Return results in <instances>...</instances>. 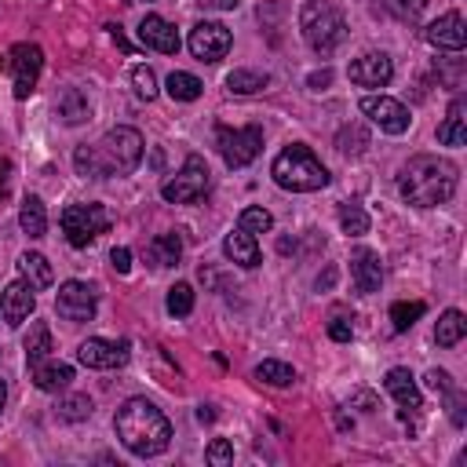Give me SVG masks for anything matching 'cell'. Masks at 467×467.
Masks as SVG:
<instances>
[{"instance_id":"obj_39","label":"cell","mask_w":467,"mask_h":467,"mask_svg":"<svg viewBox=\"0 0 467 467\" xmlns=\"http://www.w3.org/2000/svg\"><path fill=\"white\" fill-rule=\"evenodd\" d=\"M383 7H387L394 18H401V22H416V18L423 15L427 0H383Z\"/></svg>"},{"instance_id":"obj_32","label":"cell","mask_w":467,"mask_h":467,"mask_svg":"<svg viewBox=\"0 0 467 467\" xmlns=\"http://www.w3.org/2000/svg\"><path fill=\"white\" fill-rule=\"evenodd\" d=\"M339 226H343L347 237H361V234H368V215H365V208L343 201V204H339Z\"/></svg>"},{"instance_id":"obj_16","label":"cell","mask_w":467,"mask_h":467,"mask_svg":"<svg viewBox=\"0 0 467 467\" xmlns=\"http://www.w3.org/2000/svg\"><path fill=\"white\" fill-rule=\"evenodd\" d=\"M350 277H354V288H358L361 296L379 292V285H383L379 252H372V248H354V252H350Z\"/></svg>"},{"instance_id":"obj_2","label":"cell","mask_w":467,"mask_h":467,"mask_svg":"<svg viewBox=\"0 0 467 467\" xmlns=\"http://www.w3.org/2000/svg\"><path fill=\"white\" fill-rule=\"evenodd\" d=\"M113 431L120 438V445L131 452V456H161L168 445H171V423L168 416L146 401V398H128L117 416H113Z\"/></svg>"},{"instance_id":"obj_33","label":"cell","mask_w":467,"mask_h":467,"mask_svg":"<svg viewBox=\"0 0 467 467\" xmlns=\"http://www.w3.org/2000/svg\"><path fill=\"white\" fill-rule=\"evenodd\" d=\"M55 412H58V420H66V423H80V420L91 416V398H88V394H66V398L55 405Z\"/></svg>"},{"instance_id":"obj_4","label":"cell","mask_w":467,"mask_h":467,"mask_svg":"<svg viewBox=\"0 0 467 467\" xmlns=\"http://www.w3.org/2000/svg\"><path fill=\"white\" fill-rule=\"evenodd\" d=\"M299 33L306 47L325 58L347 40V18L332 0H306L299 7Z\"/></svg>"},{"instance_id":"obj_9","label":"cell","mask_w":467,"mask_h":467,"mask_svg":"<svg viewBox=\"0 0 467 467\" xmlns=\"http://www.w3.org/2000/svg\"><path fill=\"white\" fill-rule=\"evenodd\" d=\"M7 69H11V80H15V99H29L36 80H40V69H44V51L36 44L22 40L7 55Z\"/></svg>"},{"instance_id":"obj_29","label":"cell","mask_w":467,"mask_h":467,"mask_svg":"<svg viewBox=\"0 0 467 467\" xmlns=\"http://www.w3.org/2000/svg\"><path fill=\"white\" fill-rule=\"evenodd\" d=\"M266 84H270V77L266 73H255V69H234V73H226V91H234V95H255Z\"/></svg>"},{"instance_id":"obj_26","label":"cell","mask_w":467,"mask_h":467,"mask_svg":"<svg viewBox=\"0 0 467 467\" xmlns=\"http://www.w3.org/2000/svg\"><path fill=\"white\" fill-rule=\"evenodd\" d=\"M22 350H26V365H29V368L51 358L55 343H51V328H47V321H33V325H29V332H26V339H22Z\"/></svg>"},{"instance_id":"obj_50","label":"cell","mask_w":467,"mask_h":467,"mask_svg":"<svg viewBox=\"0 0 467 467\" xmlns=\"http://www.w3.org/2000/svg\"><path fill=\"white\" fill-rule=\"evenodd\" d=\"M4 401H7V383L0 379V409H4Z\"/></svg>"},{"instance_id":"obj_23","label":"cell","mask_w":467,"mask_h":467,"mask_svg":"<svg viewBox=\"0 0 467 467\" xmlns=\"http://www.w3.org/2000/svg\"><path fill=\"white\" fill-rule=\"evenodd\" d=\"M146 259H150L153 270L179 266V259H182V241H179V234H157V237L146 244Z\"/></svg>"},{"instance_id":"obj_21","label":"cell","mask_w":467,"mask_h":467,"mask_svg":"<svg viewBox=\"0 0 467 467\" xmlns=\"http://www.w3.org/2000/svg\"><path fill=\"white\" fill-rule=\"evenodd\" d=\"M438 142L441 146H463L467 142V99L463 95H456L449 102V113L438 124Z\"/></svg>"},{"instance_id":"obj_12","label":"cell","mask_w":467,"mask_h":467,"mask_svg":"<svg viewBox=\"0 0 467 467\" xmlns=\"http://www.w3.org/2000/svg\"><path fill=\"white\" fill-rule=\"evenodd\" d=\"M55 310H58V317H66V321H73V325L91 321V317H95V288L84 285V281H66V285H58V292H55Z\"/></svg>"},{"instance_id":"obj_8","label":"cell","mask_w":467,"mask_h":467,"mask_svg":"<svg viewBox=\"0 0 467 467\" xmlns=\"http://www.w3.org/2000/svg\"><path fill=\"white\" fill-rule=\"evenodd\" d=\"M215 150L226 161V168H244L263 150V128L259 124H248V128H215Z\"/></svg>"},{"instance_id":"obj_30","label":"cell","mask_w":467,"mask_h":467,"mask_svg":"<svg viewBox=\"0 0 467 467\" xmlns=\"http://www.w3.org/2000/svg\"><path fill=\"white\" fill-rule=\"evenodd\" d=\"M201 91H204V84H201L193 73L175 69V73L168 77V95H171L175 102H193V99H201Z\"/></svg>"},{"instance_id":"obj_47","label":"cell","mask_w":467,"mask_h":467,"mask_svg":"<svg viewBox=\"0 0 467 467\" xmlns=\"http://www.w3.org/2000/svg\"><path fill=\"white\" fill-rule=\"evenodd\" d=\"M106 29H109V36L117 40V47H120V51H131V44H128V36H124V29H120V26H106Z\"/></svg>"},{"instance_id":"obj_7","label":"cell","mask_w":467,"mask_h":467,"mask_svg":"<svg viewBox=\"0 0 467 467\" xmlns=\"http://www.w3.org/2000/svg\"><path fill=\"white\" fill-rule=\"evenodd\" d=\"M208 182H212V171H208L204 157L190 153V157L182 161V168H179V171L161 186V197H164L168 204H190V201L204 197Z\"/></svg>"},{"instance_id":"obj_25","label":"cell","mask_w":467,"mask_h":467,"mask_svg":"<svg viewBox=\"0 0 467 467\" xmlns=\"http://www.w3.org/2000/svg\"><path fill=\"white\" fill-rule=\"evenodd\" d=\"M55 113H58L62 124H84L91 117V102H88V95L80 88H66L55 99Z\"/></svg>"},{"instance_id":"obj_24","label":"cell","mask_w":467,"mask_h":467,"mask_svg":"<svg viewBox=\"0 0 467 467\" xmlns=\"http://www.w3.org/2000/svg\"><path fill=\"white\" fill-rule=\"evenodd\" d=\"M18 274H22V281H26L33 292L51 288V281H55V270H51V263H47L40 252H22V255H18Z\"/></svg>"},{"instance_id":"obj_28","label":"cell","mask_w":467,"mask_h":467,"mask_svg":"<svg viewBox=\"0 0 467 467\" xmlns=\"http://www.w3.org/2000/svg\"><path fill=\"white\" fill-rule=\"evenodd\" d=\"M463 336H467V317L460 310H445L434 325V343L438 347H456Z\"/></svg>"},{"instance_id":"obj_43","label":"cell","mask_w":467,"mask_h":467,"mask_svg":"<svg viewBox=\"0 0 467 467\" xmlns=\"http://www.w3.org/2000/svg\"><path fill=\"white\" fill-rule=\"evenodd\" d=\"M109 266H113L117 274H128V270H131V252H128L124 244L113 248V252H109Z\"/></svg>"},{"instance_id":"obj_46","label":"cell","mask_w":467,"mask_h":467,"mask_svg":"<svg viewBox=\"0 0 467 467\" xmlns=\"http://www.w3.org/2000/svg\"><path fill=\"white\" fill-rule=\"evenodd\" d=\"M204 11H234L237 7V0H197Z\"/></svg>"},{"instance_id":"obj_3","label":"cell","mask_w":467,"mask_h":467,"mask_svg":"<svg viewBox=\"0 0 467 467\" xmlns=\"http://www.w3.org/2000/svg\"><path fill=\"white\" fill-rule=\"evenodd\" d=\"M270 175H274V182H277L281 190H288V193H314V190L328 186V168H325V164L314 157V150L303 146V142L285 146V150L274 157Z\"/></svg>"},{"instance_id":"obj_13","label":"cell","mask_w":467,"mask_h":467,"mask_svg":"<svg viewBox=\"0 0 467 467\" xmlns=\"http://www.w3.org/2000/svg\"><path fill=\"white\" fill-rule=\"evenodd\" d=\"M77 361L84 368H120L128 361V343H113L102 336H91L77 347Z\"/></svg>"},{"instance_id":"obj_20","label":"cell","mask_w":467,"mask_h":467,"mask_svg":"<svg viewBox=\"0 0 467 467\" xmlns=\"http://www.w3.org/2000/svg\"><path fill=\"white\" fill-rule=\"evenodd\" d=\"M223 255L230 259V263H237V266H244V270H252V266H259V244H255V234H248V230H230L226 237H223Z\"/></svg>"},{"instance_id":"obj_38","label":"cell","mask_w":467,"mask_h":467,"mask_svg":"<svg viewBox=\"0 0 467 467\" xmlns=\"http://www.w3.org/2000/svg\"><path fill=\"white\" fill-rule=\"evenodd\" d=\"M131 88H135L139 99L153 102V99H157V73H153L150 66H135V69H131Z\"/></svg>"},{"instance_id":"obj_42","label":"cell","mask_w":467,"mask_h":467,"mask_svg":"<svg viewBox=\"0 0 467 467\" xmlns=\"http://www.w3.org/2000/svg\"><path fill=\"white\" fill-rule=\"evenodd\" d=\"M423 379H427V387L438 390V394H449V390H452V376H449L445 368H431Z\"/></svg>"},{"instance_id":"obj_41","label":"cell","mask_w":467,"mask_h":467,"mask_svg":"<svg viewBox=\"0 0 467 467\" xmlns=\"http://www.w3.org/2000/svg\"><path fill=\"white\" fill-rule=\"evenodd\" d=\"M445 398H449V420H452V427H463L467 423V398H463V390L452 387Z\"/></svg>"},{"instance_id":"obj_22","label":"cell","mask_w":467,"mask_h":467,"mask_svg":"<svg viewBox=\"0 0 467 467\" xmlns=\"http://www.w3.org/2000/svg\"><path fill=\"white\" fill-rule=\"evenodd\" d=\"M29 379H33L36 390H44V394H58V390H66V387L73 383V368L62 365V361H40V365L29 368Z\"/></svg>"},{"instance_id":"obj_40","label":"cell","mask_w":467,"mask_h":467,"mask_svg":"<svg viewBox=\"0 0 467 467\" xmlns=\"http://www.w3.org/2000/svg\"><path fill=\"white\" fill-rule=\"evenodd\" d=\"M204 460L215 463V467H226V463H234V445H230L226 438H215V441L204 449Z\"/></svg>"},{"instance_id":"obj_5","label":"cell","mask_w":467,"mask_h":467,"mask_svg":"<svg viewBox=\"0 0 467 467\" xmlns=\"http://www.w3.org/2000/svg\"><path fill=\"white\" fill-rule=\"evenodd\" d=\"M95 161H99V179L135 171L139 161H142V135L135 128H128V124L109 128L95 146Z\"/></svg>"},{"instance_id":"obj_6","label":"cell","mask_w":467,"mask_h":467,"mask_svg":"<svg viewBox=\"0 0 467 467\" xmlns=\"http://www.w3.org/2000/svg\"><path fill=\"white\" fill-rule=\"evenodd\" d=\"M58 223H62V234L73 248H88L99 234L109 230V212L95 201L91 204H69V208H62Z\"/></svg>"},{"instance_id":"obj_37","label":"cell","mask_w":467,"mask_h":467,"mask_svg":"<svg viewBox=\"0 0 467 467\" xmlns=\"http://www.w3.org/2000/svg\"><path fill=\"white\" fill-rule=\"evenodd\" d=\"M423 310H427V306H423L420 299H412V303H405V299H401V303H394V306H390L394 332H409V328H412V325L423 317Z\"/></svg>"},{"instance_id":"obj_48","label":"cell","mask_w":467,"mask_h":467,"mask_svg":"<svg viewBox=\"0 0 467 467\" xmlns=\"http://www.w3.org/2000/svg\"><path fill=\"white\" fill-rule=\"evenodd\" d=\"M7 175H11V161L0 157V197H4V190H7Z\"/></svg>"},{"instance_id":"obj_27","label":"cell","mask_w":467,"mask_h":467,"mask_svg":"<svg viewBox=\"0 0 467 467\" xmlns=\"http://www.w3.org/2000/svg\"><path fill=\"white\" fill-rule=\"evenodd\" d=\"M18 226L26 237H44L47 234V212H44V201L40 197H26L22 208H18Z\"/></svg>"},{"instance_id":"obj_49","label":"cell","mask_w":467,"mask_h":467,"mask_svg":"<svg viewBox=\"0 0 467 467\" xmlns=\"http://www.w3.org/2000/svg\"><path fill=\"white\" fill-rule=\"evenodd\" d=\"M197 420H201V423H212V420H215L212 405H201V409H197Z\"/></svg>"},{"instance_id":"obj_11","label":"cell","mask_w":467,"mask_h":467,"mask_svg":"<svg viewBox=\"0 0 467 467\" xmlns=\"http://www.w3.org/2000/svg\"><path fill=\"white\" fill-rule=\"evenodd\" d=\"M361 113L379 128V131H387V135H405L409 131V109L398 102V99H390V95H365L361 99Z\"/></svg>"},{"instance_id":"obj_17","label":"cell","mask_w":467,"mask_h":467,"mask_svg":"<svg viewBox=\"0 0 467 467\" xmlns=\"http://www.w3.org/2000/svg\"><path fill=\"white\" fill-rule=\"evenodd\" d=\"M139 44H142V47H153V51H161V55H175L182 40H179V29H175L168 18L146 15V18L139 22Z\"/></svg>"},{"instance_id":"obj_35","label":"cell","mask_w":467,"mask_h":467,"mask_svg":"<svg viewBox=\"0 0 467 467\" xmlns=\"http://www.w3.org/2000/svg\"><path fill=\"white\" fill-rule=\"evenodd\" d=\"M237 226H241V230H248V234H266V230L274 226V215H270L263 204H248V208H241Z\"/></svg>"},{"instance_id":"obj_36","label":"cell","mask_w":467,"mask_h":467,"mask_svg":"<svg viewBox=\"0 0 467 467\" xmlns=\"http://www.w3.org/2000/svg\"><path fill=\"white\" fill-rule=\"evenodd\" d=\"M164 306H168V314H171V317H186V314L193 310V288H190L186 281H175V285L168 288Z\"/></svg>"},{"instance_id":"obj_44","label":"cell","mask_w":467,"mask_h":467,"mask_svg":"<svg viewBox=\"0 0 467 467\" xmlns=\"http://www.w3.org/2000/svg\"><path fill=\"white\" fill-rule=\"evenodd\" d=\"M328 336H332L336 343H347V339L354 336V328H350V321H343V317H332V321H328Z\"/></svg>"},{"instance_id":"obj_34","label":"cell","mask_w":467,"mask_h":467,"mask_svg":"<svg viewBox=\"0 0 467 467\" xmlns=\"http://www.w3.org/2000/svg\"><path fill=\"white\" fill-rule=\"evenodd\" d=\"M365 146H368V131L358 128V124H347V128L336 135V150H339L343 157H358V153H365Z\"/></svg>"},{"instance_id":"obj_31","label":"cell","mask_w":467,"mask_h":467,"mask_svg":"<svg viewBox=\"0 0 467 467\" xmlns=\"http://www.w3.org/2000/svg\"><path fill=\"white\" fill-rule=\"evenodd\" d=\"M255 379L270 383V387H292L296 383V368L285 361H259L255 365Z\"/></svg>"},{"instance_id":"obj_18","label":"cell","mask_w":467,"mask_h":467,"mask_svg":"<svg viewBox=\"0 0 467 467\" xmlns=\"http://www.w3.org/2000/svg\"><path fill=\"white\" fill-rule=\"evenodd\" d=\"M33 306H36V296H33V288L18 277V281H11L4 292H0V314H4V321L11 325V328H18L29 314H33Z\"/></svg>"},{"instance_id":"obj_1","label":"cell","mask_w":467,"mask_h":467,"mask_svg":"<svg viewBox=\"0 0 467 467\" xmlns=\"http://www.w3.org/2000/svg\"><path fill=\"white\" fill-rule=\"evenodd\" d=\"M398 193L412 208H438L456 193V164L434 153H416L398 171Z\"/></svg>"},{"instance_id":"obj_14","label":"cell","mask_w":467,"mask_h":467,"mask_svg":"<svg viewBox=\"0 0 467 467\" xmlns=\"http://www.w3.org/2000/svg\"><path fill=\"white\" fill-rule=\"evenodd\" d=\"M423 40L431 47H438V51H463V44H467V22H463V15L460 11H449V15L434 18L423 29Z\"/></svg>"},{"instance_id":"obj_19","label":"cell","mask_w":467,"mask_h":467,"mask_svg":"<svg viewBox=\"0 0 467 467\" xmlns=\"http://www.w3.org/2000/svg\"><path fill=\"white\" fill-rule=\"evenodd\" d=\"M383 387H387V394L401 405V412H416V409L423 405V394H420L416 376H412L409 368H390L387 379H383Z\"/></svg>"},{"instance_id":"obj_52","label":"cell","mask_w":467,"mask_h":467,"mask_svg":"<svg viewBox=\"0 0 467 467\" xmlns=\"http://www.w3.org/2000/svg\"><path fill=\"white\" fill-rule=\"evenodd\" d=\"M0 317H4V314H0Z\"/></svg>"},{"instance_id":"obj_51","label":"cell","mask_w":467,"mask_h":467,"mask_svg":"<svg viewBox=\"0 0 467 467\" xmlns=\"http://www.w3.org/2000/svg\"><path fill=\"white\" fill-rule=\"evenodd\" d=\"M128 4H153V0H128Z\"/></svg>"},{"instance_id":"obj_10","label":"cell","mask_w":467,"mask_h":467,"mask_svg":"<svg viewBox=\"0 0 467 467\" xmlns=\"http://www.w3.org/2000/svg\"><path fill=\"white\" fill-rule=\"evenodd\" d=\"M186 44H190V55L197 62H219L234 47V33L223 22H197L190 29V40Z\"/></svg>"},{"instance_id":"obj_45","label":"cell","mask_w":467,"mask_h":467,"mask_svg":"<svg viewBox=\"0 0 467 467\" xmlns=\"http://www.w3.org/2000/svg\"><path fill=\"white\" fill-rule=\"evenodd\" d=\"M328 80H332V69H317V73H310V77H306V84H310L314 91L328 88Z\"/></svg>"},{"instance_id":"obj_15","label":"cell","mask_w":467,"mask_h":467,"mask_svg":"<svg viewBox=\"0 0 467 467\" xmlns=\"http://www.w3.org/2000/svg\"><path fill=\"white\" fill-rule=\"evenodd\" d=\"M390 77H394V62L383 51H368V55L350 62V80L358 88H387Z\"/></svg>"}]
</instances>
